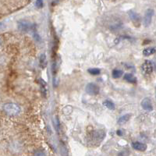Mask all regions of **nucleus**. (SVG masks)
Segmentation results:
<instances>
[{"instance_id": "obj_12", "label": "nucleus", "mask_w": 156, "mask_h": 156, "mask_svg": "<svg viewBox=\"0 0 156 156\" xmlns=\"http://www.w3.org/2000/svg\"><path fill=\"white\" fill-rule=\"evenodd\" d=\"M156 53V47H151L145 48L143 51V55L144 56H149L151 55H153Z\"/></svg>"}, {"instance_id": "obj_5", "label": "nucleus", "mask_w": 156, "mask_h": 156, "mask_svg": "<svg viewBox=\"0 0 156 156\" xmlns=\"http://www.w3.org/2000/svg\"><path fill=\"white\" fill-rule=\"evenodd\" d=\"M155 14V11L152 9H148L146 10L145 14L144 17V27H149L150 24H151V20H152V17Z\"/></svg>"}, {"instance_id": "obj_20", "label": "nucleus", "mask_w": 156, "mask_h": 156, "mask_svg": "<svg viewBox=\"0 0 156 156\" xmlns=\"http://www.w3.org/2000/svg\"><path fill=\"white\" fill-rule=\"evenodd\" d=\"M116 134H117V135H119V136H122V134H123V133H122V131H121L120 130H119L116 131Z\"/></svg>"}, {"instance_id": "obj_10", "label": "nucleus", "mask_w": 156, "mask_h": 156, "mask_svg": "<svg viewBox=\"0 0 156 156\" xmlns=\"http://www.w3.org/2000/svg\"><path fill=\"white\" fill-rule=\"evenodd\" d=\"M123 79L126 81H127L130 84H136L137 83V78L135 77L134 76L131 74V73H126L125 75L123 76Z\"/></svg>"}, {"instance_id": "obj_11", "label": "nucleus", "mask_w": 156, "mask_h": 156, "mask_svg": "<svg viewBox=\"0 0 156 156\" xmlns=\"http://www.w3.org/2000/svg\"><path fill=\"white\" fill-rule=\"evenodd\" d=\"M39 66L41 69H45L47 66V59L45 54H41L39 59Z\"/></svg>"}, {"instance_id": "obj_7", "label": "nucleus", "mask_w": 156, "mask_h": 156, "mask_svg": "<svg viewBox=\"0 0 156 156\" xmlns=\"http://www.w3.org/2000/svg\"><path fill=\"white\" fill-rule=\"evenodd\" d=\"M141 107L143 109H144L145 111L148 112H151L153 110V106L151 104V101L149 98H144V99L141 101Z\"/></svg>"}, {"instance_id": "obj_9", "label": "nucleus", "mask_w": 156, "mask_h": 156, "mask_svg": "<svg viewBox=\"0 0 156 156\" xmlns=\"http://www.w3.org/2000/svg\"><path fill=\"white\" fill-rule=\"evenodd\" d=\"M130 117H131V114H125L123 116H120L119 118L117 123H118L119 125H123V124H125L126 123H127L128 121L130 120Z\"/></svg>"}, {"instance_id": "obj_2", "label": "nucleus", "mask_w": 156, "mask_h": 156, "mask_svg": "<svg viewBox=\"0 0 156 156\" xmlns=\"http://www.w3.org/2000/svg\"><path fill=\"white\" fill-rule=\"evenodd\" d=\"M18 29L22 32H28L31 30H34L35 24H32L26 20H21L17 22Z\"/></svg>"}, {"instance_id": "obj_15", "label": "nucleus", "mask_w": 156, "mask_h": 156, "mask_svg": "<svg viewBox=\"0 0 156 156\" xmlns=\"http://www.w3.org/2000/svg\"><path fill=\"white\" fill-rule=\"evenodd\" d=\"M88 73H90V74L94 75V76L98 75V74H100V73H101V70H100L99 69H98V68H90V69H88Z\"/></svg>"}, {"instance_id": "obj_18", "label": "nucleus", "mask_w": 156, "mask_h": 156, "mask_svg": "<svg viewBox=\"0 0 156 156\" xmlns=\"http://www.w3.org/2000/svg\"><path fill=\"white\" fill-rule=\"evenodd\" d=\"M129 155H130V152L128 151H126V150L120 151V152L118 154V156H129Z\"/></svg>"}, {"instance_id": "obj_19", "label": "nucleus", "mask_w": 156, "mask_h": 156, "mask_svg": "<svg viewBox=\"0 0 156 156\" xmlns=\"http://www.w3.org/2000/svg\"><path fill=\"white\" fill-rule=\"evenodd\" d=\"M34 39H35V40L37 41H41L40 36L38 35V34L37 33L34 34Z\"/></svg>"}, {"instance_id": "obj_14", "label": "nucleus", "mask_w": 156, "mask_h": 156, "mask_svg": "<svg viewBox=\"0 0 156 156\" xmlns=\"http://www.w3.org/2000/svg\"><path fill=\"white\" fill-rule=\"evenodd\" d=\"M123 71L121 70H118V69L113 70H112V77L115 78V79L121 77L123 76Z\"/></svg>"}, {"instance_id": "obj_17", "label": "nucleus", "mask_w": 156, "mask_h": 156, "mask_svg": "<svg viewBox=\"0 0 156 156\" xmlns=\"http://www.w3.org/2000/svg\"><path fill=\"white\" fill-rule=\"evenodd\" d=\"M35 6L38 9H41L44 6V2L41 0H37L35 2Z\"/></svg>"}, {"instance_id": "obj_21", "label": "nucleus", "mask_w": 156, "mask_h": 156, "mask_svg": "<svg viewBox=\"0 0 156 156\" xmlns=\"http://www.w3.org/2000/svg\"><path fill=\"white\" fill-rule=\"evenodd\" d=\"M1 43H2V41H1V39H0V45H1Z\"/></svg>"}, {"instance_id": "obj_16", "label": "nucleus", "mask_w": 156, "mask_h": 156, "mask_svg": "<svg viewBox=\"0 0 156 156\" xmlns=\"http://www.w3.org/2000/svg\"><path fill=\"white\" fill-rule=\"evenodd\" d=\"M34 156H46V154L43 150H38L34 152Z\"/></svg>"}, {"instance_id": "obj_6", "label": "nucleus", "mask_w": 156, "mask_h": 156, "mask_svg": "<svg viewBox=\"0 0 156 156\" xmlns=\"http://www.w3.org/2000/svg\"><path fill=\"white\" fill-rule=\"evenodd\" d=\"M128 15H129L130 20L134 23L135 26H139L141 24V17H140V15L137 13L133 11V10H130L128 12Z\"/></svg>"}, {"instance_id": "obj_4", "label": "nucleus", "mask_w": 156, "mask_h": 156, "mask_svg": "<svg viewBox=\"0 0 156 156\" xmlns=\"http://www.w3.org/2000/svg\"><path fill=\"white\" fill-rule=\"evenodd\" d=\"M154 66L153 63L150 60H145L144 63L141 65V71L144 74H151L153 72Z\"/></svg>"}, {"instance_id": "obj_3", "label": "nucleus", "mask_w": 156, "mask_h": 156, "mask_svg": "<svg viewBox=\"0 0 156 156\" xmlns=\"http://www.w3.org/2000/svg\"><path fill=\"white\" fill-rule=\"evenodd\" d=\"M86 93L89 95H97L100 92V88L95 83H88L85 88Z\"/></svg>"}, {"instance_id": "obj_1", "label": "nucleus", "mask_w": 156, "mask_h": 156, "mask_svg": "<svg viewBox=\"0 0 156 156\" xmlns=\"http://www.w3.org/2000/svg\"><path fill=\"white\" fill-rule=\"evenodd\" d=\"M3 110L9 116H14L20 113V108L17 104H15V103H13V102H9V103H6V104L4 105Z\"/></svg>"}, {"instance_id": "obj_8", "label": "nucleus", "mask_w": 156, "mask_h": 156, "mask_svg": "<svg viewBox=\"0 0 156 156\" xmlns=\"http://www.w3.org/2000/svg\"><path fill=\"white\" fill-rule=\"evenodd\" d=\"M133 148L139 151H144L147 149V144L141 143V142H133Z\"/></svg>"}, {"instance_id": "obj_13", "label": "nucleus", "mask_w": 156, "mask_h": 156, "mask_svg": "<svg viewBox=\"0 0 156 156\" xmlns=\"http://www.w3.org/2000/svg\"><path fill=\"white\" fill-rule=\"evenodd\" d=\"M103 105L106 107L107 109H109V110H114V109H116V105L114 104V102L109 99L105 100L104 102H103Z\"/></svg>"}]
</instances>
